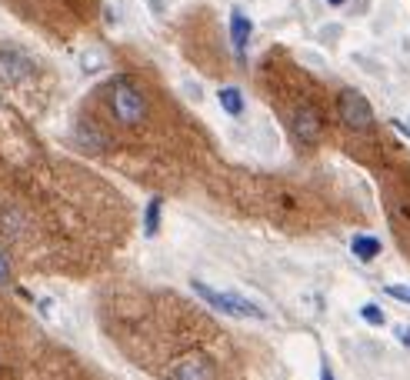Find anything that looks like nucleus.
<instances>
[{
    "mask_svg": "<svg viewBox=\"0 0 410 380\" xmlns=\"http://www.w3.org/2000/svg\"><path fill=\"white\" fill-rule=\"evenodd\" d=\"M327 4H331V7H344L347 0H327Z\"/></svg>",
    "mask_w": 410,
    "mask_h": 380,
    "instance_id": "obj_15",
    "label": "nucleus"
},
{
    "mask_svg": "<svg viewBox=\"0 0 410 380\" xmlns=\"http://www.w3.org/2000/svg\"><path fill=\"white\" fill-rule=\"evenodd\" d=\"M337 114H340V124L350 127V131L364 134L374 127V107H370V100L360 94V90H340V97H337Z\"/></svg>",
    "mask_w": 410,
    "mask_h": 380,
    "instance_id": "obj_3",
    "label": "nucleus"
},
{
    "mask_svg": "<svg viewBox=\"0 0 410 380\" xmlns=\"http://www.w3.org/2000/svg\"><path fill=\"white\" fill-rule=\"evenodd\" d=\"M394 334H397V340L404 344V347H410V324H397L394 327Z\"/></svg>",
    "mask_w": 410,
    "mask_h": 380,
    "instance_id": "obj_12",
    "label": "nucleus"
},
{
    "mask_svg": "<svg viewBox=\"0 0 410 380\" xmlns=\"http://www.w3.org/2000/svg\"><path fill=\"white\" fill-rule=\"evenodd\" d=\"M194 293H197L200 300H207L214 310H221L223 317H233V320H267V314L254 300H247L244 293H233V291H217L211 283L204 281H190Z\"/></svg>",
    "mask_w": 410,
    "mask_h": 380,
    "instance_id": "obj_2",
    "label": "nucleus"
},
{
    "mask_svg": "<svg viewBox=\"0 0 410 380\" xmlns=\"http://www.w3.org/2000/svg\"><path fill=\"white\" fill-rule=\"evenodd\" d=\"M250 33H254V23H250V17H247L240 7H233V11H231V44H233V54H237V60H240V64L247 60V44H250Z\"/></svg>",
    "mask_w": 410,
    "mask_h": 380,
    "instance_id": "obj_6",
    "label": "nucleus"
},
{
    "mask_svg": "<svg viewBox=\"0 0 410 380\" xmlns=\"http://www.w3.org/2000/svg\"><path fill=\"white\" fill-rule=\"evenodd\" d=\"M290 131L300 143H317L321 141V114L314 107H297L290 117Z\"/></svg>",
    "mask_w": 410,
    "mask_h": 380,
    "instance_id": "obj_5",
    "label": "nucleus"
},
{
    "mask_svg": "<svg viewBox=\"0 0 410 380\" xmlns=\"http://www.w3.org/2000/svg\"><path fill=\"white\" fill-rule=\"evenodd\" d=\"M7 273H11V261H7V254L0 250V283L7 281Z\"/></svg>",
    "mask_w": 410,
    "mask_h": 380,
    "instance_id": "obj_13",
    "label": "nucleus"
},
{
    "mask_svg": "<svg viewBox=\"0 0 410 380\" xmlns=\"http://www.w3.org/2000/svg\"><path fill=\"white\" fill-rule=\"evenodd\" d=\"M384 293H387V297H397V300H404V304H410V287L407 283H387Z\"/></svg>",
    "mask_w": 410,
    "mask_h": 380,
    "instance_id": "obj_11",
    "label": "nucleus"
},
{
    "mask_svg": "<svg viewBox=\"0 0 410 380\" xmlns=\"http://www.w3.org/2000/svg\"><path fill=\"white\" fill-rule=\"evenodd\" d=\"M380 250H384V244H380L377 237H370V234H357L354 240H350V254H354L360 264H370L380 257Z\"/></svg>",
    "mask_w": 410,
    "mask_h": 380,
    "instance_id": "obj_7",
    "label": "nucleus"
},
{
    "mask_svg": "<svg viewBox=\"0 0 410 380\" xmlns=\"http://www.w3.org/2000/svg\"><path fill=\"white\" fill-rule=\"evenodd\" d=\"M217 100H221L223 114H231V117H240V114H244V94L237 87H221L217 90Z\"/></svg>",
    "mask_w": 410,
    "mask_h": 380,
    "instance_id": "obj_9",
    "label": "nucleus"
},
{
    "mask_svg": "<svg viewBox=\"0 0 410 380\" xmlns=\"http://www.w3.org/2000/svg\"><path fill=\"white\" fill-rule=\"evenodd\" d=\"M321 380H333V370H331V364H327V360L321 364Z\"/></svg>",
    "mask_w": 410,
    "mask_h": 380,
    "instance_id": "obj_14",
    "label": "nucleus"
},
{
    "mask_svg": "<svg viewBox=\"0 0 410 380\" xmlns=\"http://www.w3.org/2000/svg\"><path fill=\"white\" fill-rule=\"evenodd\" d=\"M360 317H364L370 327H384V324H387V314H384L377 304H364V307H360Z\"/></svg>",
    "mask_w": 410,
    "mask_h": 380,
    "instance_id": "obj_10",
    "label": "nucleus"
},
{
    "mask_svg": "<svg viewBox=\"0 0 410 380\" xmlns=\"http://www.w3.org/2000/svg\"><path fill=\"white\" fill-rule=\"evenodd\" d=\"M214 377H217L214 360L207 357V354H200V350L184 354V357L170 367V374H167V380H214Z\"/></svg>",
    "mask_w": 410,
    "mask_h": 380,
    "instance_id": "obj_4",
    "label": "nucleus"
},
{
    "mask_svg": "<svg viewBox=\"0 0 410 380\" xmlns=\"http://www.w3.org/2000/svg\"><path fill=\"white\" fill-rule=\"evenodd\" d=\"M160 214H164V200L160 197H150L144 207V237H157V230H160Z\"/></svg>",
    "mask_w": 410,
    "mask_h": 380,
    "instance_id": "obj_8",
    "label": "nucleus"
},
{
    "mask_svg": "<svg viewBox=\"0 0 410 380\" xmlns=\"http://www.w3.org/2000/svg\"><path fill=\"white\" fill-rule=\"evenodd\" d=\"M107 110L111 117L123 127H137L147 117V97L140 94V87L133 84L131 77H113L107 84Z\"/></svg>",
    "mask_w": 410,
    "mask_h": 380,
    "instance_id": "obj_1",
    "label": "nucleus"
}]
</instances>
